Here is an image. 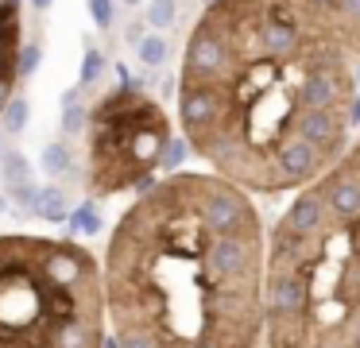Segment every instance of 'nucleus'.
Returning a JSON list of instances; mask_svg holds the SVG:
<instances>
[{
	"label": "nucleus",
	"mask_w": 360,
	"mask_h": 348,
	"mask_svg": "<svg viewBox=\"0 0 360 348\" xmlns=\"http://www.w3.org/2000/svg\"><path fill=\"white\" fill-rule=\"evenodd\" d=\"M27 116H32V105H27V97L20 93V97L8 105V112L0 116V131H4L8 139L24 136V128H27Z\"/></svg>",
	"instance_id": "10"
},
{
	"label": "nucleus",
	"mask_w": 360,
	"mask_h": 348,
	"mask_svg": "<svg viewBox=\"0 0 360 348\" xmlns=\"http://www.w3.org/2000/svg\"><path fill=\"white\" fill-rule=\"evenodd\" d=\"M264 348H360V136L267 236Z\"/></svg>",
	"instance_id": "3"
},
{
	"label": "nucleus",
	"mask_w": 360,
	"mask_h": 348,
	"mask_svg": "<svg viewBox=\"0 0 360 348\" xmlns=\"http://www.w3.org/2000/svg\"><path fill=\"white\" fill-rule=\"evenodd\" d=\"M89 15L97 27H112V0H89Z\"/></svg>",
	"instance_id": "15"
},
{
	"label": "nucleus",
	"mask_w": 360,
	"mask_h": 348,
	"mask_svg": "<svg viewBox=\"0 0 360 348\" xmlns=\"http://www.w3.org/2000/svg\"><path fill=\"white\" fill-rule=\"evenodd\" d=\"M174 15H179V4H174V0H151L148 4V23L151 27H171Z\"/></svg>",
	"instance_id": "14"
},
{
	"label": "nucleus",
	"mask_w": 360,
	"mask_h": 348,
	"mask_svg": "<svg viewBox=\"0 0 360 348\" xmlns=\"http://www.w3.org/2000/svg\"><path fill=\"white\" fill-rule=\"evenodd\" d=\"M101 77H105V54L97 51V46H86V58H82V77H78V82L89 89V85H97Z\"/></svg>",
	"instance_id": "13"
},
{
	"label": "nucleus",
	"mask_w": 360,
	"mask_h": 348,
	"mask_svg": "<svg viewBox=\"0 0 360 348\" xmlns=\"http://www.w3.org/2000/svg\"><path fill=\"white\" fill-rule=\"evenodd\" d=\"M74 224H86L89 232H97V217H94V205H86V209H82V217H78V221H74Z\"/></svg>",
	"instance_id": "16"
},
{
	"label": "nucleus",
	"mask_w": 360,
	"mask_h": 348,
	"mask_svg": "<svg viewBox=\"0 0 360 348\" xmlns=\"http://www.w3.org/2000/svg\"><path fill=\"white\" fill-rule=\"evenodd\" d=\"M32 213L43 217V221H51V224H58V221H66V217H70V198H66L63 186H43L39 198H35Z\"/></svg>",
	"instance_id": "8"
},
{
	"label": "nucleus",
	"mask_w": 360,
	"mask_h": 348,
	"mask_svg": "<svg viewBox=\"0 0 360 348\" xmlns=\"http://www.w3.org/2000/svg\"><path fill=\"white\" fill-rule=\"evenodd\" d=\"M136 58H140L143 66H151V70L163 66L167 62V35H148L140 46H136Z\"/></svg>",
	"instance_id": "12"
},
{
	"label": "nucleus",
	"mask_w": 360,
	"mask_h": 348,
	"mask_svg": "<svg viewBox=\"0 0 360 348\" xmlns=\"http://www.w3.org/2000/svg\"><path fill=\"white\" fill-rule=\"evenodd\" d=\"M27 27L24 0H0V116L20 97V82L27 77Z\"/></svg>",
	"instance_id": "6"
},
{
	"label": "nucleus",
	"mask_w": 360,
	"mask_h": 348,
	"mask_svg": "<svg viewBox=\"0 0 360 348\" xmlns=\"http://www.w3.org/2000/svg\"><path fill=\"white\" fill-rule=\"evenodd\" d=\"M179 128L244 193H298L360 128V0H210L179 70Z\"/></svg>",
	"instance_id": "1"
},
{
	"label": "nucleus",
	"mask_w": 360,
	"mask_h": 348,
	"mask_svg": "<svg viewBox=\"0 0 360 348\" xmlns=\"http://www.w3.org/2000/svg\"><path fill=\"white\" fill-rule=\"evenodd\" d=\"M86 124H89V112L78 105V93L66 89L63 93V131L66 136H78V131H86Z\"/></svg>",
	"instance_id": "11"
},
{
	"label": "nucleus",
	"mask_w": 360,
	"mask_h": 348,
	"mask_svg": "<svg viewBox=\"0 0 360 348\" xmlns=\"http://www.w3.org/2000/svg\"><path fill=\"white\" fill-rule=\"evenodd\" d=\"M101 259L78 240L0 236V348H109Z\"/></svg>",
	"instance_id": "4"
},
{
	"label": "nucleus",
	"mask_w": 360,
	"mask_h": 348,
	"mask_svg": "<svg viewBox=\"0 0 360 348\" xmlns=\"http://www.w3.org/2000/svg\"><path fill=\"white\" fill-rule=\"evenodd\" d=\"M0 182L8 190L12 205L20 209H35V198H39V186H35V170H32V159H27L20 147L0 155Z\"/></svg>",
	"instance_id": "7"
},
{
	"label": "nucleus",
	"mask_w": 360,
	"mask_h": 348,
	"mask_svg": "<svg viewBox=\"0 0 360 348\" xmlns=\"http://www.w3.org/2000/svg\"><path fill=\"white\" fill-rule=\"evenodd\" d=\"M124 4H132V8H136V4H140V0H124Z\"/></svg>",
	"instance_id": "18"
},
{
	"label": "nucleus",
	"mask_w": 360,
	"mask_h": 348,
	"mask_svg": "<svg viewBox=\"0 0 360 348\" xmlns=\"http://www.w3.org/2000/svg\"><path fill=\"white\" fill-rule=\"evenodd\" d=\"M39 167H43V174L47 178H66L74 170V159H70V151H66V143H43V151H39Z\"/></svg>",
	"instance_id": "9"
},
{
	"label": "nucleus",
	"mask_w": 360,
	"mask_h": 348,
	"mask_svg": "<svg viewBox=\"0 0 360 348\" xmlns=\"http://www.w3.org/2000/svg\"><path fill=\"white\" fill-rule=\"evenodd\" d=\"M174 128L167 108L136 82H117L89 108L82 186L89 198L148 193L167 170Z\"/></svg>",
	"instance_id": "5"
},
{
	"label": "nucleus",
	"mask_w": 360,
	"mask_h": 348,
	"mask_svg": "<svg viewBox=\"0 0 360 348\" xmlns=\"http://www.w3.org/2000/svg\"><path fill=\"white\" fill-rule=\"evenodd\" d=\"M32 4H35V8H39V12H47V8H51V4H55V0H32Z\"/></svg>",
	"instance_id": "17"
},
{
	"label": "nucleus",
	"mask_w": 360,
	"mask_h": 348,
	"mask_svg": "<svg viewBox=\"0 0 360 348\" xmlns=\"http://www.w3.org/2000/svg\"><path fill=\"white\" fill-rule=\"evenodd\" d=\"M101 275L117 348H264V217L213 170H174L140 193L112 224Z\"/></svg>",
	"instance_id": "2"
}]
</instances>
